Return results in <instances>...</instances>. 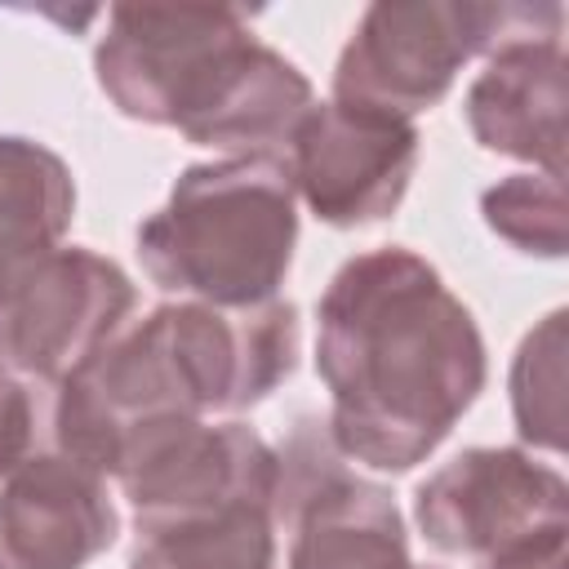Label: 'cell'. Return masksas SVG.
Segmentation results:
<instances>
[{
	"mask_svg": "<svg viewBox=\"0 0 569 569\" xmlns=\"http://www.w3.org/2000/svg\"><path fill=\"white\" fill-rule=\"evenodd\" d=\"M316 320L329 445L373 471L418 467L485 391L480 325L413 249L382 244L347 258Z\"/></svg>",
	"mask_w": 569,
	"mask_h": 569,
	"instance_id": "cell-1",
	"label": "cell"
},
{
	"mask_svg": "<svg viewBox=\"0 0 569 569\" xmlns=\"http://www.w3.org/2000/svg\"><path fill=\"white\" fill-rule=\"evenodd\" d=\"M298 365V307L164 302L120 325L53 391V445L111 476L124 440L164 418L236 413L267 400Z\"/></svg>",
	"mask_w": 569,
	"mask_h": 569,
	"instance_id": "cell-2",
	"label": "cell"
},
{
	"mask_svg": "<svg viewBox=\"0 0 569 569\" xmlns=\"http://www.w3.org/2000/svg\"><path fill=\"white\" fill-rule=\"evenodd\" d=\"M293 182L276 156L187 164L169 200L138 227L151 284L209 307L271 302L293 267Z\"/></svg>",
	"mask_w": 569,
	"mask_h": 569,
	"instance_id": "cell-3",
	"label": "cell"
},
{
	"mask_svg": "<svg viewBox=\"0 0 569 569\" xmlns=\"http://www.w3.org/2000/svg\"><path fill=\"white\" fill-rule=\"evenodd\" d=\"M565 36L560 4L476 0H378L360 13L333 67V102L413 120L436 107L462 62L489 58L507 40Z\"/></svg>",
	"mask_w": 569,
	"mask_h": 569,
	"instance_id": "cell-4",
	"label": "cell"
},
{
	"mask_svg": "<svg viewBox=\"0 0 569 569\" xmlns=\"http://www.w3.org/2000/svg\"><path fill=\"white\" fill-rule=\"evenodd\" d=\"M138 538L218 516L240 502L280 498V453L244 422L164 418L133 431L111 467Z\"/></svg>",
	"mask_w": 569,
	"mask_h": 569,
	"instance_id": "cell-5",
	"label": "cell"
},
{
	"mask_svg": "<svg viewBox=\"0 0 569 569\" xmlns=\"http://www.w3.org/2000/svg\"><path fill=\"white\" fill-rule=\"evenodd\" d=\"M133 280L102 253L58 244L0 276V373L67 378L133 311Z\"/></svg>",
	"mask_w": 569,
	"mask_h": 569,
	"instance_id": "cell-6",
	"label": "cell"
},
{
	"mask_svg": "<svg viewBox=\"0 0 569 569\" xmlns=\"http://www.w3.org/2000/svg\"><path fill=\"white\" fill-rule=\"evenodd\" d=\"M418 147L413 120L316 102L284 147V169L293 196H302L320 222L369 227L400 209L418 169Z\"/></svg>",
	"mask_w": 569,
	"mask_h": 569,
	"instance_id": "cell-7",
	"label": "cell"
},
{
	"mask_svg": "<svg viewBox=\"0 0 569 569\" xmlns=\"http://www.w3.org/2000/svg\"><path fill=\"white\" fill-rule=\"evenodd\" d=\"M240 36L249 18L231 4H111L93 76L120 116L173 129L196 80Z\"/></svg>",
	"mask_w": 569,
	"mask_h": 569,
	"instance_id": "cell-8",
	"label": "cell"
},
{
	"mask_svg": "<svg viewBox=\"0 0 569 569\" xmlns=\"http://www.w3.org/2000/svg\"><path fill=\"white\" fill-rule=\"evenodd\" d=\"M413 520L436 551L485 560L569 525V485L525 449H462L418 485Z\"/></svg>",
	"mask_w": 569,
	"mask_h": 569,
	"instance_id": "cell-9",
	"label": "cell"
},
{
	"mask_svg": "<svg viewBox=\"0 0 569 569\" xmlns=\"http://www.w3.org/2000/svg\"><path fill=\"white\" fill-rule=\"evenodd\" d=\"M280 511L293 525L289 569H418L396 498L342 462L280 453Z\"/></svg>",
	"mask_w": 569,
	"mask_h": 569,
	"instance_id": "cell-10",
	"label": "cell"
},
{
	"mask_svg": "<svg viewBox=\"0 0 569 569\" xmlns=\"http://www.w3.org/2000/svg\"><path fill=\"white\" fill-rule=\"evenodd\" d=\"M120 533L98 471L67 453H31L0 489V569H84Z\"/></svg>",
	"mask_w": 569,
	"mask_h": 569,
	"instance_id": "cell-11",
	"label": "cell"
},
{
	"mask_svg": "<svg viewBox=\"0 0 569 569\" xmlns=\"http://www.w3.org/2000/svg\"><path fill=\"white\" fill-rule=\"evenodd\" d=\"M311 107V80L271 44L244 36L213 62L173 129L196 147L284 160V147Z\"/></svg>",
	"mask_w": 569,
	"mask_h": 569,
	"instance_id": "cell-12",
	"label": "cell"
},
{
	"mask_svg": "<svg viewBox=\"0 0 569 569\" xmlns=\"http://www.w3.org/2000/svg\"><path fill=\"white\" fill-rule=\"evenodd\" d=\"M565 40L525 36L485 58V71L462 98L471 138L485 151L529 160L551 178H565Z\"/></svg>",
	"mask_w": 569,
	"mask_h": 569,
	"instance_id": "cell-13",
	"label": "cell"
},
{
	"mask_svg": "<svg viewBox=\"0 0 569 569\" xmlns=\"http://www.w3.org/2000/svg\"><path fill=\"white\" fill-rule=\"evenodd\" d=\"M76 213V182L58 151L0 133V276L62 244Z\"/></svg>",
	"mask_w": 569,
	"mask_h": 569,
	"instance_id": "cell-14",
	"label": "cell"
},
{
	"mask_svg": "<svg viewBox=\"0 0 569 569\" xmlns=\"http://www.w3.org/2000/svg\"><path fill=\"white\" fill-rule=\"evenodd\" d=\"M129 569H276V507L240 502L191 525L142 533Z\"/></svg>",
	"mask_w": 569,
	"mask_h": 569,
	"instance_id": "cell-15",
	"label": "cell"
},
{
	"mask_svg": "<svg viewBox=\"0 0 569 569\" xmlns=\"http://www.w3.org/2000/svg\"><path fill=\"white\" fill-rule=\"evenodd\" d=\"M565 311L525 333L511 360V413L525 445L565 449Z\"/></svg>",
	"mask_w": 569,
	"mask_h": 569,
	"instance_id": "cell-16",
	"label": "cell"
},
{
	"mask_svg": "<svg viewBox=\"0 0 569 569\" xmlns=\"http://www.w3.org/2000/svg\"><path fill=\"white\" fill-rule=\"evenodd\" d=\"M480 213L493 236L516 244L520 253L565 258L569 249V204L565 178L551 173H511L480 196Z\"/></svg>",
	"mask_w": 569,
	"mask_h": 569,
	"instance_id": "cell-17",
	"label": "cell"
},
{
	"mask_svg": "<svg viewBox=\"0 0 569 569\" xmlns=\"http://www.w3.org/2000/svg\"><path fill=\"white\" fill-rule=\"evenodd\" d=\"M31 436H36V413L31 396L18 378L0 373V480L31 458Z\"/></svg>",
	"mask_w": 569,
	"mask_h": 569,
	"instance_id": "cell-18",
	"label": "cell"
},
{
	"mask_svg": "<svg viewBox=\"0 0 569 569\" xmlns=\"http://www.w3.org/2000/svg\"><path fill=\"white\" fill-rule=\"evenodd\" d=\"M565 533H569V525H556V529H542L533 538H520V542L476 560V569H565Z\"/></svg>",
	"mask_w": 569,
	"mask_h": 569,
	"instance_id": "cell-19",
	"label": "cell"
}]
</instances>
